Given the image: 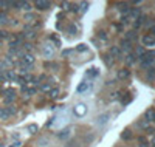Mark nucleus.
I'll list each match as a JSON object with an SVG mask.
<instances>
[{
  "label": "nucleus",
  "instance_id": "nucleus-4",
  "mask_svg": "<svg viewBox=\"0 0 155 147\" xmlns=\"http://www.w3.org/2000/svg\"><path fill=\"white\" fill-rule=\"evenodd\" d=\"M130 70L129 68H121V70H118V74H116V77L120 79V81H126V79H129L130 77Z\"/></svg>",
  "mask_w": 155,
  "mask_h": 147
},
{
  "label": "nucleus",
  "instance_id": "nucleus-16",
  "mask_svg": "<svg viewBox=\"0 0 155 147\" xmlns=\"http://www.w3.org/2000/svg\"><path fill=\"white\" fill-rule=\"evenodd\" d=\"M144 20H146V16H140V17L137 19V22L134 23V28H137V30H138L140 26H141V25L144 23Z\"/></svg>",
  "mask_w": 155,
  "mask_h": 147
},
{
  "label": "nucleus",
  "instance_id": "nucleus-18",
  "mask_svg": "<svg viewBox=\"0 0 155 147\" xmlns=\"http://www.w3.org/2000/svg\"><path fill=\"white\" fill-rule=\"evenodd\" d=\"M102 60H104V64L107 65V67H112L113 65V59L109 56V54H106V56H102Z\"/></svg>",
  "mask_w": 155,
  "mask_h": 147
},
{
  "label": "nucleus",
  "instance_id": "nucleus-36",
  "mask_svg": "<svg viewBox=\"0 0 155 147\" xmlns=\"http://www.w3.org/2000/svg\"><path fill=\"white\" fill-rule=\"evenodd\" d=\"M11 147H20V142H14V144H12Z\"/></svg>",
  "mask_w": 155,
  "mask_h": 147
},
{
  "label": "nucleus",
  "instance_id": "nucleus-19",
  "mask_svg": "<svg viewBox=\"0 0 155 147\" xmlns=\"http://www.w3.org/2000/svg\"><path fill=\"white\" fill-rule=\"evenodd\" d=\"M110 53H112V57H113V56H115V57H121V50L116 48V47H113V48L110 50Z\"/></svg>",
  "mask_w": 155,
  "mask_h": 147
},
{
  "label": "nucleus",
  "instance_id": "nucleus-3",
  "mask_svg": "<svg viewBox=\"0 0 155 147\" xmlns=\"http://www.w3.org/2000/svg\"><path fill=\"white\" fill-rule=\"evenodd\" d=\"M16 113V109L12 107H6V109H0V119H8L11 115Z\"/></svg>",
  "mask_w": 155,
  "mask_h": 147
},
{
  "label": "nucleus",
  "instance_id": "nucleus-35",
  "mask_svg": "<svg viewBox=\"0 0 155 147\" xmlns=\"http://www.w3.org/2000/svg\"><path fill=\"white\" fill-rule=\"evenodd\" d=\"M150 34L155 37V25H153V26H150Z\"/></svg>",
  "mask_w": 155,
  "mask_h": 147
},
{
  "label": "nucleus",
  "instance_id": "nucleus-20",
  "mask_svg": "<svg viewBox=\"0 0 155 147\" xmlns=\"http://www.w3.org/2000/svg\"><path fill=\"white\" fill-rule=\"evenodd\" d=\"M19 6H22V9H27V11L31 9V3L30 2H19Z\"/></svg>",
  "mask_w": 155,
  "mask_h": 147
},
{
  "label": "nucleus",
  "instance_id": "nucleus-6",
  "mask_svg": "<svg viewBox=\"0 0 155 147\" xmlns=\"http://www.w3.org/2000/svg\"><path fill=\"white\" fill-rule=\"evenodd\" d=\"M34 6H36L39 11H45V9H50L51 3H50V2H42V0H37V2H34Z\"/></svg>",
  "mask_w": 155,
  "mask_h": 147
},
{
  "label": "nucleus",
  "instance_id": "nucleus-8",
  "mask_svg": "<svg viewBox=\"0 0 155 147\" xmlns=\"http://www.w3.org/2000/svg\"><path fill=\"white\" fill-rule=\"evenodd\" d=\"M42 51H44V56H45V57H51V56H53V53H54L51 44H45V45L42 47Z\"/></svg>",
  "mask_w": 155,
  "mask_h": 147
},
{
  "label": "nucleus",
  "instance_id": "nucleus-32",
  "mask_svg": "<svg viewBox=\"0 0 155 147\" xmlns=\"http://www.w3.org/2000/svg\"><path fill=\"white\" fill-rule=\"evenodd\" d=\"M71 51H73V50H64V51H62V56L67 57L68 54H71Z\"/></svg>",
  "mask_w": 155,
  "mask_h": 147
},
{
  "label": "nucleus",
  "instance_id": "nucleus-29",
  "mask_svg": "<svg viewBox=\"0 0 155 147\" xmlns=\"http://www.w3.org/2000/svg\"><path fill=\"white\" fill-rule=\"evenodd\" d=\"M8 37H9L8 31H5V30H2V31H0V39H8Z\"/></svg>",
  "mask_w": 155,
  "mask_h": 147
},
{
  "label": "nucleus",
  "instance_id": "nucleus-10",
  "mask_svg": "<svg viewBox=\"0 0 155 147\" xmlns=\"http://www.w3.org/2000/svg\"><path fill=\"white\" fill-rule=\"evenodd\" d=\"M121 138H123L124 141H130V139L134 138V132H132L130 129H126V130L121 133Z\"/></svg>",
  "mask_w": 155,
  "mask_h": 147
},
{
  "label": "nucleus",
  "instance_id": "nucleus-27",
  "mask_svg": "<svg viewBox=\"0 0 155 147\" xmlns=\"http://www.w3.org/2000/svg\"><path fill=\"white\" fill-rule=\"evenodd\" d=\"M58 95H59V90L58 88H53V90L50 91V96L51 98H58Z\"/></svg>",
  "mask_w": 155,
  "mask_h": 147
},
{
  "label": "nucleus",
  "instance_id": "nucleus-11",
  "mask_svg": "<svg viewBox=\"0 0 155 147\" xmlns=\"http://www.w3.org/2000/svg\"><path fill=\"white\" fill-rule=\"evenodd\" d=\"M144 118H146V121H147V122L155 121V109H149V110H146Z\"/></svg>",
  "mask_w": 155,
  "mask_h": 147
},
{
  "label": "nucleus",
  "instance_id": "nucleus-28",
  "mask_svg": "<svg viewBox=\"0 0 155 147\" xmlns=\"http://www.w3.org/2000/svg\"><path fill=\"white\" fill-rule=\"evenodd\" d=\"M28 130H30V133H36L37 132V126L36 124H31V126H28Z\"/></svg>",
  "mask_w": 155,
  "mask_h": 147
},
{
  "label": "nucleus",
  "instance_id": "nucleus-2",
  "mask_svg": "<svg viewBox=\"0 0 155 147\" xmlns=\"http://www.w3.org/2000/svg\"><path fill=\"white\" fill-rule=\"evenodd\" d=\"M3 93H5V98H3V102H5V104H11L12 101L16 99V90L8 88V90H5Z\"/></svg>",
  "mask_w": 155,
  "mask_h": 147
},
{
  "label": "nucleus",
  "instance_id": "nucleus-26",
  "mask_svg": "<svg viewBox=\"0 0 155 147\" xmlns=\"http://www.w3.org/2000/svg\"><path fill=\"white\" fill-rule=\"evenodd\" d=\"M76 50L79 51V53H82V51H85V50H87V45H85V44H79V45L76 47Z\"/></svg>",
  "mask_w": 155,
  "mask_h": 147
},
{
  "label": "nucleus",
  "instance_id": "nucleus-9",
  "mask_svg": "<svg viewBox=\"0 0 155 147\" xmlns=\"http://www.w3.org/2000/svg\"><path fill=\"white\" fill-rule=\"evenodd\" d=\"M85 112H87V107H85L84 104H78V105L74 107V115H76V116H84Z\"/></svg>",
  "mask_w": 155,
  "mask_h": 147
},
{
  "label": "nucleus",
  "instance_id": "nucleus-24",
  "mask_svg": "<svg viewBox=\"0 0 155 147\" xmlns=\"http://www.w3.org/2000/svg\"><path fill=\"white\" fill-rule=\"evenodd\" d=\"M153 77H155V68L149 67V70H147V79H153Z\"/></svg>",
  "mask_w": 155,
  "mask_h": 147
},
{
  "label": "nucleus",
  "instance_id": "nucleus-23",
  "mask_svg": "<svg viewBox=\"0 0 155 147\" xmlns=\"http://www.w3.org/2000/svg\"><path fill=\"white\" fill-rule=\"evenodd\" d=\"M70 132H71L70 129H65V130H62V132L59 133V138H67V136L70 135Z\"/></svg>",
  "mask_w": 155,
  "mask_h": 147
},
{
  "label": "nucleus",
  "instance_id": "nucleus-34",
  "mask_svg": "<svg viewBox=\"0 0 155 147\" xmlns=\"http://www.w3.org/2000/svg\"><path fill=\"white\" fill-rule=\"evenodd\" d=\"M78 6H79V5H71V8H70V11H73V12H78Z\"/></svg>",
  "mask_w": 155,
  "mask_h": 147
},
{
  "label": "nucleus",
  "instance_id": "nucleus-5",
  "mask_svg": "<svg viewBox=\"0 0 155 147\" xmlns=\"http://www.w3.org/2000/svg\"><path fill=\"white\" fill-rule=\"evenodd\" d=\"M141 42H143V45H146V47H152V45H155V37L152 34H146V36H143Z\"/></svg>",
  "mask_w": 155,
  "mask_h": 147
},
{
  "label": "nucleus",
  "instance_id": "nucleus-17",
  "mask_svg": "<svg viewBox=\"0 0 155 147\" xmlns=\"http://www.w3.org/2000/svg\"><path fill=\"white\" fill-rule=\"evenodd\" d=\"M126 62H127L129 65H132V64H135V62H137V59H135V56L132 54V53H129V54L126 56Z\"/></svg>",
  "mask_w": 155,
  "mask_h": 147
},
{
  "label": "nucleus",
  "instance_id": "nucleus-22",
  "mask_svg": "<svg viewBox=\"0 0 155 147\" xmlns=\"http://www.w3.org/2000/svg\"><path fill=\"white\" fill-rule=\"evenodd\" d=\"M87 88H88V84H87V82H82L79 87H78V93H82V91H85Z\"/></svg>",
  "mask_w": 155,
  "mask_h": 147
},
{
  "label": "nucleus",
  "instance_id": "nucleus-1",
  "mask_svg": "<svg viewBox=\"0 0 155 147\" xmlns=\"http://www.w3.org/2000/svg\"><path fill=\"white\" fill-rule=\"evenodd\" d=\"M138 60H140V64H141L143 68H149V67L153 64V60H155V51H146Z\"/></svg>",
  "mask_w": 155,
  "mask_h": 147
},
{
  "label": "nucleus",
  "instance_id": "nucleus-31",
  "mask_svg": "<svg viewBox=\"0 0 155 147\" xmlns=\"http://www.w3.org/2000/svg\"><path fill=\"white\" fill-rule=\"evenodd\" d=\"M5 77H8V79H16V74L12 73V71H6V76Z\"/></svg>",
  "mask_w": 155,
  "mask_h": 147
},
{
  "label": "nucleus",
  "instance_id": "nucleus-33",
  "mask_svg": "<svg viewBox=\"0 0 155 147\" xmlns=\"http://www.w3.org/2000/svg\"><path fill=\"white\" fill-rule=\"evenodd\" d=\"M50 88H51V84H44V85H42V90H44V91H47V90H50Z\"/></svg>",
  "mask_w": 155,
  "mask_h": 147
},
{
  "label": "nucleus",
  "instance_id": "nucleus-12",
  "mask_svg": "<svg viewBox=\"0 0 155 147\" xmlns=\"http://www.w3.org/2000/svg\"><path fill=\"white\" fill-rule=\"evenodd\" d=\"M137 39H138V34L132 30V31H127V33H126V39H124V41H127V42L132 44V41H137Z\"/></svg>",
  "mask_w": 155,
  "mask_h": 147
},
{
  "label": "nucleus",
  "instance_id": "nucleus-14",
  "mask_svg": "<svg viewBox=\"0 0 155 147\" xmlns=\"http://www.w3.org/2000/svg\"><path fill=\"white\" fill-rule=\"evenodd\" d=\"M109 118H110V115H109V113H102L101 116H98V121H96V122H98L99 126H104V124L109 121Z\"/></svg>",
  "mask_w": 155,
  "mask_h": 147
},
{
  "label": "nucleus",
  "instance_id": "nucleus-15",
  "mask_svg": "<svg viewBox=\"0 0 155 147\" xmlns=\"http://www.w3.org/2000/svg\"><path fill=\"white\" fill-rule=\"evenodd\" d=\"M121 50H123V51H127V53H130V50H132V44H130V42H127V41H121Z\"/></svg>",
  "mask_w": 155,
  "mask_h": 147
},
{
  "label": "nucleus",
  "instance_id": "nucleus-25",
  "mask_svg": "<svg viewBox=\"0 0 155 147\" xmlns=\"http://www.w3.org/2000/svg\"><path fill=\"white\" fill-rule=\"evenodd\" d=\"M67 30H68V33H70V34H74V33L78 31V28H76V26H74L73 23H70V25H68V28H67Z\"/></svg>",
  "mask_w": 155,
  "mask_h": 147
},
{
  "label": "nucleus",
  "instance_id": "nucleus-7",
  "mask_svg": "<svg viewBox=\"0 0 155 147\" xmlns=\"http://www.w3.org/2000/svg\"><path fill=\"white\" fill-rule=\"evenodd\" d=\"M33 62H34V57H33L31 54H25V56L22 57V64L25 65V68H31Z\"/></svg>",
  "mask_w": 155,
  "mask_h": 147
},
{
  "label": "nucleus",
  "instance_id": "nucleus-30",
  "mask_svg": "<svg viewBox=\"0 0 155 147\" xmlns=\"http://www.w3.org/2000/svg\"><path fill=\"white\" fill-rule=\"evenodd\" d=\"M98 36L102 39V41H107V34H106V31H99V33H98Z\"/></svg>",
  "mask_w": 155,
  "mask_h": 147
},
{
  "label": "nucleus",
  "instance_id": "nucleus-13",
  "mask_svg": "<svg viewBox=\"0 0 155 147\" xmlns=\"http://www.w3.org/2000/svg\"><path fill=\"white\" fill-rule=\"evenodd\" d=\"M129 16L137 20V19L141 16V9H140V8H130V11H129Z\"/></svg>",
  "mask_w": 155,
  "mask_h": 147
},
{
  "label": "nucleus",
  "instance_id": "nucleus-21",
  "mask_svg": "<svg viewBox=\"0 0 155 147\" xmlns=\"http://www.w3.org/2000/svg\"><path fill=\"white\" fill-rule=\"evenodd\" d=\"M98 73H99V71H98V68H90V70L87 71V76H90V77H95Z\"/></svg>",
  "mask_w": 155,
  "mask_h": 147
}]
</instances>
